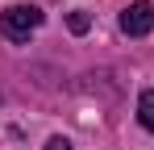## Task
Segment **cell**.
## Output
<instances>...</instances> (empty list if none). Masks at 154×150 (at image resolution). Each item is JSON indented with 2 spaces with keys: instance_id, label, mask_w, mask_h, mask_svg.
Segmentation results:
<instances>
[{
  "instance_id": "6da1fadb",
  "label": "cell",
  "mask_w": 154,
  "mask_h": 150,
  "mask_svg": "<svg viewBox=\"0 0 154 150\" xmlns=\"http://www.w3.org/2000/svg\"><path fill=\"white\" fill-rule=\"evenodd\" d=\"M38 25H42V8L38 4H8L0 13V29L13 42H29V33H38Z\"/></svg>"
},
{
  "instance_id": "7a4b0ae2",
  "label": "cell",
  "mask_w": 154,
  "mask_h": 150,
  "mask_svg": "<svg viewBox=\"0 0 154 150\" xmlns=\"http://www.w3.org/2000/svg\"><path fill=\"white\" fill-rule=\"evenodd\" d=\"M117 25H121V33H129V38H146L154 29V4L150 0H133L129 8H121Z\"/></svg>"
},
{
  "instance_id": "3957f363",
  "label": "cell",
  "mask_w": 154,
  "mask_h": 150,
  "mask_svg": "<svg viewBox=\"0 0 154 150\" xmlns=\"http://www.w3.org/2000/svg\"><path fill=\"white\" fill-rule=\"evenodd\" d=\"M137 121H142V129L154 133V88H146V92L137 96Z\"/></svg>"
},
{
  "instance_id": "277c9868",
  "label": "cell",
  "mask_w": 154,
  "mask_h": 150,
  "mask_svg": "<svg viewBox=\"0 0 154 150\" xmlns=\"http://www.w3.org/2000/svg\"><path fill=\"white\" fill-rule=\"evenodd\" d=\"M71 29L83 33V29H88V17H83V13H71Z\"/></svg>"
},
{
  "instance_id": "5b68a950",
  "label": "cell",
  "mask_w": 154,
  "mask_h": 150,
  "mask_svg": "<svg viewBox=\"0 0 154 150\" xmlns=\"http://www.w3.org/2000/svg\"><path fill=\"white\" fill-rule=\"evenodd\" d=\"M46 150H75V146H71L67 138H50V142H46Z\"/></svg>"
}]
</instances>
